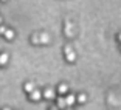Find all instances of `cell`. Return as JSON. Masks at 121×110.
<instances>
[{"label": "cell", "instance_id": "7c38bea8", "mask_svg": "<svg viewBox=\"0 0 121 110\" xmlns=\"http://www.w3.org/2000/svg\"><path fill=\"white\" fill-rule=\"evenodd\" d=\"M31 43H40V36H37V34H33V37H31Z\"/></svg>", "mask_w": 121, "mask_h": 110}, {"label": "cell", "instance_id": "ba28073f", "mask_svg": "<svg viewBox=\"0 0 121 110\" xmlns=\"http://www.w3.org/2000/svg\"><path fill=\"white\" fill-rule=\"evenodd\" d=\"M23 90H25L26 93H31L33 90H34V84H33V82H26L25 87H23Z\"/></svg>", "mask_w": 121, "mask_h": 110}, {"label": "cell", "instance_id": "5bb4252c", "mask_svg": "<svg viewBox=\"0 0 121 110\" xmlns=\"http://www.w3.org/2000/svg\"><path fill=\"white\" fill-rule=\"evenodd\" d=\"M5 31H6V28L5 26H0V34H5Z\"/></svg>", "mask_w": 121, "mask_h": 110}, {"label": "cell", "instance_id": "6da1fadb", "mask_svg": "<svg viewBox=\"0 0 121 110\" xmlns=\"http://www.w3.org/2000/svg\"><path fill=\"white\" fill-rule=\"evenodd\" d=\"M65 57H67L68 62H75V59H76V53L71 50V47H65Z\"/></svg>", "mask_w": 121, "mask_h": 110}, {"label": "cell", "instance_id": "9a60e30c", "mask_svg": "<svg viewBox=\"0 0 121 110\" xmlns=\"http://www.w3.org/2000/svg\"><path fill=\"white\" fill-rule=\"evenodd\" d=\"M118 39H120V42H121V33H120V34H118Z\"/></svg>", "mask_w": 121, "mask_h": 110}, {"label": "cell", "instance_id": "277c9868", "mask_svg": "<svg viewBox=\"0 0 121 110\" xmlns=\"http://www.w3.org/2000/svg\"><path fill=\"white\" fill-rule=\"evenodd\" d=\"M75 101H76V96H75V95H68L67 98H65L67 107H68V106H73V104H75Z\"/></svg>", "mask_w": 121, "mask_h": 110}, {"label": "cell", "instance_id": "7a4b0ae2", "mask_svg": "<svg viewBox=\"0 0 121 110\" xmlns=\"http://www.w3.org/2000/svg\"><path fill=\"white\" fill-rule=\"evenodd\" d=\"M40 98H42V93H40L37 89H34L31 93H30V99H31V101H39Z\"/></svg>", "mask_w": 121, "mask_h": 110}, {"label": "cell", "instance_id": "4fadbf2b", "mask_svg": "<svg viewBox=\"0 0 121 110\" xmlns=\"http://www.w3.org/2000/svg\"><path fill=\"white\" fill-rule=\"evenodd\" d=\"M86 99H87V98H86V95H84V93L78 96V101H79V102H86Z\"/></svg>", "mask_w": 121, "mask_h": 110}, {"label": "cell", "instance_id": "e0dca14e", "mask_svg": "<svg viewBox=\"0 0 121 110\" xmlns=\"http://www.w3.org/2000/svg\"><path fill=\"white\" fill-rule=\"evenodd\" d=\"M2 2H5V0H2Z\"/></svg>", "mask_w": 121, "mask_h": 110}, {"label": "cell", "instance_id": "8992f818", "mask_svg": "<svg viewBox=\"0 0 121 110\" xmlns=\"http://www.w3.org/2000/svg\"><path fill=\"white\" fill-rule=\"evenodd\" d=\"M65 34H67L68 37H71V36H73V31H71V23H70V22H65Z\"/></svg>", "mask_w": 121, "mask_h": 110}, {"label": "cell", "instance_id": "5b68a950", "mask_svg": "<svg viewBox=\"0 0 121 110\" xmlns=\"http://www.w3.org/2000/svg\"><path fill=\"white\" fill-rule=\"evenodd\" d=\"M5 37H6V40H13L14 39V31H13V30H8L6 28V31H5Z\"/></svg>", "mask_w": 121, "mask_h": 110}, {"label": "cell", "instance_id": "30bf717a", "mask_svg": "<svg viewBox=\"0 0 121 110\" xmlns=\"http://www.w3.org/2000/svg\"><path fill=\"white\" fill-rule=\"evenodd\" d=\"M40 43H50V36L48 34H42L40 36Z\"/></svg>", "mask_w": 121, "mask_h": 110}, {"label": "cell", "instance_id": "52a82bcc", "mask_svg": "<svg viewBox=\"0 0 121 110\" xmlns=\"http://www.w3.org/2000/svg\"><path fill=\"white\" fill-rule=\"evenodd\" d=\"M8 59H9L8 54L6 53H2V54H0V65H6L8 64Z\"/></svg>", "mask_w": 121, "mask_h": 110}, {"label": "cell", "instance_id": "2e32d148", "mask_svg": "<svg viewBox=\"0 0 121 110\" xmlns=\"http://www.w3.org/2000/svg\"><path fill=\"white\" fill-rule=\"evenodd\" d=\"M0 23H2V17H0Z\"/></svg>", "mask_w": 121, "mask_h": 110}, {"label": "cell", "instance_id": "8fae6325", "mask_svg": "<svg viewBox=\"0 0 121 110\" xmlns=\"http://www.w3.org/2000/svg\"><path fill=\"white\" fill-rule=\"evenodd\" d=\"M57 107H60V109H64V107H67V102H65V98H59V99H57Z\"/></svg>", "mask_w": 121, "mask_h": 110}, {"label": "cell", "instance_id": "9c48e42d", "mask_svg": "<svg viewBox=\"0 0 121 110\" xmlns=\"http://www.w3.org/2000/svg\"><path fill=\"white\" fill-rule=\"evenodd\" d=\"M57 92H59L60 95H65V93L68 92V87H67V85H65V84H60L59 87H57Z\"/></svg>", "mask_w": 121, "mask_h": 110}, {"label": "cell", "instance_id": "3957f363", "mask_svg": "<svg viewBox=\"0 0 121 110\" xmlns=\"http://www.w3.org/2000/svg\"><path fill=\"white\" fill-rule=\"evenodd\" d=\"M42 95H43V98H47V99H53L54 98V90L53 89H47Z\"/></svg>", "mask_w": 121, "mask_h": 110}]
</instances>
